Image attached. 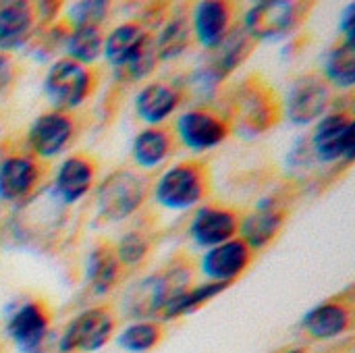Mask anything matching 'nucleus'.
I'll list each match as a JSON object with an SVG mask.
<instances>
[{
    "label": "nucleus",
    "instance_id": "obj_1",
    "mask_svg": "<svg viewBox=\"0 0 355 353\" xmlns=\"http://www.w3.org/2000/svg\"><path fill=\"white\" fill-rule=\"evenodd\" d=\"M210 189V171L204 162L185 160L166 169L152 187L154 200L166 210H189L198 206Z\"/></svg>",
    "mask_w": 355,
    "mask_h": 353
},
{
    "label": "nucleus",
    "instance_id": "obj_2",
    "mask_svg": "<svg viewBox=\"0 0 355 353\" xmlns=\"http://www.w3.org/2000/svg\"><path fill=\"white\" fill-rule=\"evenodd\" d=\"M191 287V266L185 262H171L158 273L137 283L135 291L129 293L127 306L133 316H160L168 302Z\"/></svg>",
    "mask_w": 355,
    "mask_h": 353
},
{
    "label": "nucleus",
    "instance_id": "obj_3",
    "mask_svg": "<svg viewBox=\"0 0 355 353\" xmlns=\"http://www.w3.org/2000/svg\"><path fill=\"white\" fill-rule=\"evenodd\" d=\"M150 179L141 173L121 169L110 173L96 191V208L104 221L119 223L129 218L146 202Z\"/></svg>",
    "mask_w": 355,
    "mask_h": 353
},
{
    "label": "nucleus",
    "instance_id": "obj_4",
    "mask_svg": "<svg viewBox=\"0 0 355 353\" xmlns=\"http://www.w3.org/2000/svg\"><path fill=\"white\" fill-rule=\"evenodd\" d=\"M312 4L297 0H264L256 2L243 15V29L254 42L283 40L291 35L308 17Z\"/></svg>",
    "mask_w": 355,
    "mask_h": 353
},
{
    "label": "nucleus",
    "instance_id": "obj_5",
    "mask_svg": "<svg viewBox=\"0 0 355 353\" xmlns=\"http://www.w3.org/2000/svg\"><path fill=\"white\" fill-rule=\"evenodd\" d=\"M98 73L92 67H83L71 58L56 60L44 79V92L48 94L54 110L71 112L79 108L96 89Z\"/></svg>",
    "mask_w": 355,
    "mask_h": 353
},
{
    "label": "nucleus",
    "instance_id": "obj_6",
    "mask_svg": "<svg viewBox=\"0 0 355 353\" xmlns=\"http://www.w3.org/2000/svg\"><path fill=\"white\" fill-rule=\"evenodd\" d=\"M235 125L250 135H258L270 129L281 117V102L262 79L252 77L243 81L233 100Z\"/></svg>",
    "mask_w": 355,
    "mask_h": 353
},
{
    "label": "nucleus",
    "instance_id": "obj_7",
    "mask_svg": "<svg viewBox=\"0 0 355 353\" xmlns=\"http://www.w3.org/2000/svg\"><path fill=\"white\" fill-rule=\"evenodd\" d=\"M116 318L110 308L96 306L77 314L58 339V353L100 352L114 335Z\"/></svg>",
    "mask_w": 355,
    "mask_h": 353
},
{
    "label": "nucleus",
    "instance_id": "obj_8",
    "mask_svg": "<svg viewBox=\"0 0 355 353\" xmlns=\"http://www.w3.org/2000/svg\"><path fill=\"white\" fill-rule=\"evenodd\" d=\"M310 148L320 162L343 160L349 164L355 152L354 117L345 110L324 114L310 137Z\"/></svg>",
    "mask_w": 355,
    "mask_h": 353
},
{
    "label": "nucleus",
    "instance_id": "obj_9",
    "mask_svg": "<svg viewBox=\"0 0 355 353\" xmlns=\"http://www.w3.org/2000/svg\"><path fill=\"white\" fill-rule=\"evenodd\" d=\"M331 104V85L322 75H302L297 77L285 98L281 110L293 125H310L320 121Z\"/></svg>",
    "mask_w": 355,
    "mask_h": 353
},
{
    "label": "nucleus",
    "instance_id": "obj_10",
    "mask_svg": "<svg viewBox=\"0 0 355 353\" xmlns=\"http://www.w3.org/2000/svg\"><path fill=\"white\" fill-rule=\"evenodd\" d=\"M75 131L77 121L73 112L50 110L40 114L27 129V146L31 150V156L42 162L58 156L67 150V146L75 137Z\"/></svg>",
    "mask_w": 355,
    "mask_h": 353
},
{
    "label": "nucleus",
    "instance_id": "obj_11",
    "mask_svg": "<svg viewBox=\"0 0 355 353\" xmlns=\"http://www.w3.org/2000/svg\"><path fill=\"white\" fill-rule=\"evenodd\" d=\"M50 310L42 300L23 302L6 320V335L19 353H42L50 333Z\"/></svg>",
    "mask_w": 355,
    "mask_h": 353
},
{
    "label": "nucleus",
    "instance_id": "obj_12",
    "mask_svg": "<svg viewBox=\"0 0 355 353\" xmlns=\"http://www.w3.org/2000/svg\"><path fill=\"white\" fill-rule=\"evenodd\" d=\"M175 133L185 148L193 152H206L220 146L231 135V123L212 110L196 108L177 119Z\"/></svg>",
    "mask_w": 355,
    "mask_h": 353
},
{
    "label": "nucleus",
    "instance_id": "obj_13",
    "mask_svg": "<svg viewBox=\"0 0 355 353\" xmlns=\"http://www.w3.org/2000/svg\"><path fill=\"white\" fill-rule=\"evenodd\" d=\"M46 175V166L31 154H10L0 162V200L17 204L33 196Z\"/></svg>",
    "mask_w": 355,
    "mask_h": 353
},
{
    "label": "nucleus",
    "instance_id": "obj_14",
    "mask_svg": "<svg viewBox=\"0 0 355 353\" xmlns=\"http://www.w3.org/2000/svg\"><path fill=\"white\" fill-rule=\"evenodd\" d=\"M256 42L245 33L243 27H233L227 37L212 50L210 62L198 71V79L204 87L218 85L225 77H229L235 69L243 64V60L252 54Z\"/></svg>",
    "mask_w": 355,
    "mask_h": 353
},
{
    "label": "nucleus",
    "instance_id": "obj_15",
    "mask_svg": "<svg viewBox=\"0 0 355 353\" xmlns=\"http://www.w3.org/2000/svg\"><path fill=\"white\" fill-rule=\"evenodd\" d=\"M252 256L254 252L239 237H233L231 241L210 248L200 260V270L210 283L231 285L252 264Z\"/></svg>",
    "mask_w": 355,
    "mask_h": 353
},
{
    "label": "nucleus",
    "instance_id": "obj_16",
    "mask_svg": "<svg viewBox=\"0 0 355 353\" xmlns=\"http://www.w3.org/2000/svg\"><path fill=\"white\" fill-rule=\"evenodd\" d=\"M98 164L87 154H73L64 158L54 175V196L62 204H77L94 187Z\"/></svg>",
    "mask_w": 355,
    "mask_h": 353
},
{
    "label": "nucleus",
    "instance_id": "obj_17",
    "mask_svg": "<svg viewBox=\"0 0 355 353\" xmlns=\"http://www.w3.org/2000/svg\"><path fill=\"white\" fill-rule=\"evenodd\" d=\"M239 231V218L233 210L223 206H202L189 223V237L200 248H216L231 241Z\"/></svg>",
    "mask_w": 355,
    "mask_h": 353
},
{
    "label": "nucleus",
    "instance_id": "obj_18",
    "mask_svg": "<svg viewBox=\"0 0 355 353\" xmlns=\"http://www.w3.org/2000/svg\"><path fill=\"white\" fill-rule=\"evenodd\" d=\"M191 33L208 50H214L233 29V4L225 0H204L193 6Z\"/></svg>",
    "mask_w": 355,
    "mask_h": 353
},
{
    "label": "nucleus",
    "instance_id": "obj_19",
    "mask_svg": "<svg viewBox=\"0 0 355 353\" xmlns=\"http://www.w3.org/2000/svg\"><path fill=\"white\" fill-rule=\"evenodd\" d=\"M287 218V210L283 208V204H279L272 198L262 200L254 212H250L241 223H239V233H241V241L252 250H262L266 248L283 229Z\"/></svg>",
    "mask_w": 355,
    "mask_h": 353
},
{
    "label": "nucleus",
    "instance_id": "obj_20",
    "mask_svg": "<svg viewBox=\"0 0 355 353\" xmlns=\"http://www.w3.org/2000/svg\"><path fill=\"white\" fill-rule=\"evenodd\" d=\"M35 10L31 2L0 0V52L21 48L35 31Z\"/></svg>",
    "mask_w": 355,
    "mask_h": 353
},
{
    "label": "nucleus",
    "instance_id": "obj_21",
    "mask_svg": "<svg viewBox=\"0 0 355 353\" xmlns=\"http://www.w3.org/2000/svg\"><path fill=\"white\" fill-rule=\"evenodd\" d=\"M352 327V306L329 300L314 306L302 320V329L316 341H329L341 337Z\"/></svg>",
    "mask_w": 355,
    "mask_h": 353
},
{
    "label": "nucleus",
    "instance_id": "obj_22",
    "mask_svg": "<svg viewBox=\"0 0 355 353\" xmlns=\"http://www.w3.org/2000/svg\"><path fill=\"white\" fill-rule=\"evenodd\" d=\"M181 104V89L166 81H150L135 96V112L150 127L164 123Z\"/></svg>",
    "mask_w": 355,
    "mask_h": 353
},
{
    "label": "nucleus",
    "instance_id": "obj_23",
    "mask_svg": "<svg viewBox=\"0 0 355 353\" xmlns=\"http://www.w3.org/2000/svg\"><path fill=\"white\" fill-rule=\"evenodd\" d=\"M150 31L141 21H125L116 27H112L108 31V35H104V46H102V54L106 58V62L112 69H121L125 67L135 52L150 40Z\"/></svg>",
    "mask_w": 355,
    "mask_h": 353
},
{
    "label": "nucleus",
    "instance_id": "obj_24",
    "mask_svg": "<svg viewBox=\"0 0 355 353\" xmlns=\"http://www.w3.org/2000/svg\"><path fill=\"white\" fill-rule=\"evenodd\" d=\"M121 262L116 258V252L108 243L96 246L87 256V287L94 295H108L121 277Z\"/></svg>",
    "mask_w": 355,
    "mask_h": 353
},
{
    "label": "nucleus",
    "instance_id": "obj_25",
    "mask_svg": "<svg viewBox=\"0 0 355 353\" xmlns=\"http://www.w3.org/2000/svg\"><path fill=\"white\" fill-rule=\"evenodd\" d=\"M175 148V135L166 127H148L133 139V162L139 169H154L162 164Z\"/></svg>",
    "mask_w": 355,
    "mask_h": 353
},
{
    "label": "nucleus",
    "instance_id": "obj_26",
    "mask_svg": "<svg viewBox=\"0 0 355 353\" xmlns=\"http://www.w3.org/2000/svg\"><path fill=\"white\" fill-rule=\"evenodd\" d=\"M193 33H191V23L185 12L171 15L168 21L162 23V29L154 37V48L158 54V60H171L177 58L187 50L191 44Z\"/></svg>",
    "mask_w": 355,
    "mask_h": 353
},
{
    "label": "nucleus",
    "instance_id": "obj_27",
    "mask_svg": "<svg viewBox=\"0 0 355 353\" xmlns=\"http://www.w3.org/2000/svg\"><path fill=\"white\" fill-rule=\"evenodd\" d=\"M324 81L339 89H352L355 85V42L341 40L324 58Z\"/></svg>",
    "mask_w": 355,
    "mask_h": 353
},
{
    "label": "nucleus",
    "instance_id": "obj_28",
    "mask_svg": "<svg viewBox=\"0 0 355 353\" xmlns=\"http://www.w3.org/2000/svg\"><path fill=\"white\" fill-rule=\"evenodd\" d=\"M102 46H104L102 27H75L69 31L64 40L67 58L83 67H92L102 56Z\"/></svg>",
    "mask_w": 355,
    "mask_h": 353
},
{
    "label": "nucleus",
    "instance_id": "obj_29",
    "mask_svg": "<svg viewBox=\"0 0 355 353\" xmlns=\"http://www.w3.org/2000/svg\"><path fill=\"white\" fill-rule=\"evenodd\" d=\"M229 285L223 283H202L198 287H189L183 293H179L173 302L166 304V308L160 312V320H177L181 316H187L191 312H196L198 308H202L204 304H208L210 300H214L216 295H220Z\"/></svg>",
    "mask_w": 355,
    "mask_h": 353
},
{
    "label": "nucleus",
    "instance_id": "obj_30",
    "mask_svg": "<svg viewBox=\"0 0 355 353\" xmlns=\"http://www.w3.org/2000/svg\"><path fill=\"white\" fill-rule=\"evenodd\" d=\"M164 337V329L156 320H137L121 331L116 343L127 353H148L152 352Z\"/></svg>",
    "mask_w": 355,
    "mask_h": 353
},
{
    "label": "nucleus",
    "instance_id": "obj_31",
    "mask_svg": "<svg viewBox=\"0 0 355 353\" xmlns=\"http://www.w3.org/2000/svg\"><path fill=\"white\" fill-rule=\"evenodd\" d=\"M110 4L104 0H81L69 4L67 10V25L71 29L75 27H102V23L108 19Z\"/></svg>",
    "mask_w": 355,
    "mask_h": 353
},
{
    "label": "nucleus",
    "instance_id": "obj_32",
    "mask_svg": "<svg viewBox=\"0 0 355 353\" xmlns=\"http://www.w3.org/2000/svg\"><path fill=\"white\" fill-rule=\"evenodd\" d=\"M150 250H152V239L148 237L146 231H139V229L125 233L114 248L121 266H137L139 262L148 258Z\"/></svg>",
    "mask_w": 355,
    "mask_h": 353
},
{
    "label": "nucleus",
    "instance_id": "obj_33",
    "mask_svg": "<svg viewBox=\"0 0 355 353\" xmlns=\"http://www.w3.org/2000/svg\"><path fill=\"white\" fill-rule=\"evenodd\" d=\"M156 64H158V54L154 48V35H150V40L135 52V56L125 67L119 69V75H123L125 81H144L154 73Z\"/></svg>",
    "mask_w": 355,
    "mask_h": 353
},
{
    "label": "nucleus",
    "instance_id": "obj_34",
    "mask_svg": "<svg viewBox=\"0 0 355 353\" xmlns=\"http://www.w3.org/2000/svg\"><path fill=\"white\" fill-rule=\"evenodd\" d=\"M19 79V62L10 52H0V96H6Z\"/></svg>",
    "mask_w": 355,
    "mask_h": 353
},
{
    "label": "nucleus",
    "instance_id": "obj_35",
    "mask_svg": "<svg viewBox=\"0 0 355 353\" xmlns=\"http://www.w3.org/2000/svg\"><path fill=\"white\" fill-rule=\"evenodd\" d=\"M60 2H37L33 4V10H35V21L37 25H52V21L58 17L60 12Z\"/></svg>",
    "mask_w": 355,
    "mask_h": 353
},
{
    "label": "nucleus",
    "instance_id": "obj_36",
    "mask_svg": "<svg viewBox=\"0 0 355 353\" xmlns=\"http://www.w3.org/2000/svg\"><path fill=\"white\" fill-rule=\"evenodd\" d=\"M339 27L343 33V40H352L355 42V4H347L339 17Z\"/></svg>",
    "mask_w": 355,
    "mask_h": 353
},
{
    "label": "nucleus",
    "instance_id": "obj_37",
    "mask_svg": "<svg viewBox=\"0 0 355 353\" xmlns=\"http://www.w3.org/2000/svg\"><path fill=\"white\" fill-rule=\"evenodd\" d=\"M283 353H304V347H295V350H287V352Z\"/></svg>",
    "mask_w": 355,
    "mask_h": 353
}]
</instances>
